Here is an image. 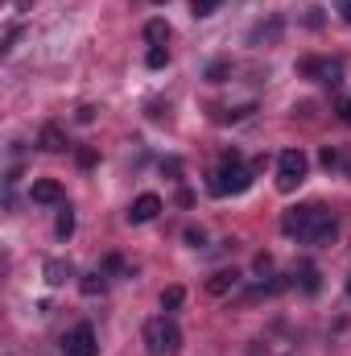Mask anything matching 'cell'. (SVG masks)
Instances as JSON below:
<instances>
[{
  "label": "cell",
  "mask_w": 351,
  "mask_h": 356,
  "mask_svg": "<svg viewBox=\"0 0 351 356\" xmlns=\"http://www.w3.org/2000/svg\"><path fill=\"white\" fill-rule=\"evenodd\" d=\"M207 186H211V195H219V199H223V195H244V191L252 186V170H244V166H240V154L228 149L223 162H219V170L211 175Z\"/></svg>",
  "instance_id": "cell-1"
},
{
  "label": "cell",
  "mask_w": 351,
  "mask_h": 356,
  "mask_svg": "<svg viewBox=\"0 0 351 356\" xmlns=\"http://www.w3.org/2000/svg\"><path fill=\"white\" fill-rule=\"evenodd\" d=\"M145 344H149V356H178L182 353V332L170 315L162 319H149L145 323Z\"/></svg>",
  "instance_id": "cell-2"
},
{
  "label": "cell",
  "mask_w": 351,
  "mask_h": 356,
  "mask_svg": "<svg viewBox=\"0 0 351 356\" xmlns=\"http://www.w3.org/2000/svg\"><path fill=\"white\" fill-rule=\"evenodd\" d=\"M306 170H310V158L302 154V149H285L281 158H277V191H298L302 182H306Z\"/></svg>",
  "instance_id": "cell-3"
},
{
  "label": "cell",
  "mask_w": 351,
  "mask_h": 356,
  "mask_svg": "<svg viewBox=\"0 0 351 356\" xmlns=\"http://www.w3.org/2000/svg\"><path fill=\"white\" fill-rule=\"evenodd\" d=\"M99 353V340H95V327L79 323L67 340H62V356H95Z\"/></svg>",
  "instance_id": "cell-4"
},
{
  "label": "cell",
  "mask_w": 351,
  "mask_h": 356,
  "mask_svg": "<svg viewBox=\"0 0 351 356\" xmlns=\"http://www.w3.org/2000/svg\"><path fill=\"white\" fill-rule=\"evenodd\" d=\"M298 71H302V75H318V83H327V88H339V83H343V63L302 58V63H298Z\"/></svg>",
  "instance_id": "cell-5"
},
{
  "label": "cell",
  "mask_w": 351,
  "mask_h": 356,
  "mask_svg": "<svg viewBox=\"0 0 351 356\" xmlns=\"http://www.w3.org/2000/svg\"><path fill=\"white\" fill-rule=\"evenodd\" d=\"M314 211H318V203L285 211V216H281V232H285V236H298V241H306V236H310V224H314Z\"/></svg>",
  "instance_id": "cell-6"
},
{
  "label": "cell",
  "mask_w": 351,
  "mask_h": 356,
  "mask_svg": "<svg viewBox=\"0 0 351 356\" xmlns=\"http://www.w3.org/2000/svg\"><path fill=\"white\" fill-rule=\"evenodd\" d=\"M335 236H339V220H335L327 207H318V211H314V224H310V236H306V241H310V245H331Z\"/></svg>",
  "instance_id": "cell-7"
},
{
  "label": "cell",
  "mask_w": 351,
  "mask_h": 356,
  "mask_svg": "<svg viewBox=\"0 0 351 356\" xmlns=\"http://www.w3.org/2000/svg\"><path fill=\"white\" fill-rule=\"evenodd\" d=\"M157 211H162V195L145 191V195L132 199V207H128V224H149V220H157Z\"/></svg>",
  "instance_id": "cell-8"
},
{
  "label": "cell",
  "mask_w": 351,
  "mask_h": 356,
  "mask_svg": "<svg viewBox=\"0 0 351 356\" xmlns=\"http://www.w3.org/2000/svg\"><path fill=\"white\" fill-rule=\"evenodd\" d=\"M281 33H285V21L273 13L268 21H261V25L252 29V42H257V46H261V42H264V46H273V42H281Z\"/></svg>",
  "instance_id": "cell-9"
},
{
  "label": "cell",
  "mask_w": 351,
  "mask_h": 356,
  "mask_svg": "<svg viewBox=\"0 0 351 356\" xmlns=\"http://www.w3.org/2000/svg\"><path fill=\"white\" fill-rule=\"evenodd\" d=\"M29 199H33V203H62V186H58L54 178H37V182L29 186Z\"/></svg>",
  "instance_id": "cell-10"
},
{
  "label": "cell",
  "mask_w": 351,
  "mask_h": 356,
  "mask_svg": "<svg viewBox=\"0 0 351 356\" xmlns=\"http://www.w3.org/2000/svg\"><path fill=\"white\" fill-rule=\"evenodd\" d=\"M42 277H46L50 286H67V277H75V266L62 261V257H50V261L42 266Z\"/></svg>",
  "instance_id": "cell-11"
},
{
  "label": "cell",
  "mask_w": 351,
  "mask_h": 356,
  "mask_svg": "<svg viewBox=\"0 0 351 356\" xmlns=\"http://www.w3.org/2000/svg\"><path fill=\"white\" fill-rule=\"evenodd\" d=\"M37 145H42L46 154H62V149H67V133H62L58 124H46V129L37 133Z\"/></svg>",
  "instance_id": "cell-12"
},
{
  "label": "cell",
  "mask_w": 351,
  "mask_h": 356,
  "mask_svg": "<svg viewBox=\"0 0 351 356\" xmlns=\"http://www.w3.org/2000/svg\"><path fill=\"white\" fill-rule=\"evenodd\" d=\"M236 282H240V273H236V269H219V273H211V282H207V294H215V298H219V294H228Z\"/></svg>",
  "instance_id": "cell-13"
},
{
  "label": "cell",
  "mask_w": 351,
  "mask_h": 356,
  "mask_svg": "<svg viewBox=\"0 0 351 356\" xmlns=\"http://www.w3.org/2000/svg\"><path fill=\"white\" fill-rule=\"evenodd\" d=\"M145 42H149V46H166V42H170V25H166V21H149V25H145Z\"/></svg>",
  "instance_id": "cell-14"
},
{
  "label": "cell",
  "mask_w": 351,
  "mask_h": 356,
  "mask_svg": "<svg viewBox=\"0 0 351 356\" xmlns=\"http://www.w3.org/2000/svg\"><path fill=\"white\" fill-rule=\"evenodd\" d=\"M79 290H83L87 298H95V294H103V290H108V273H103V269H99V273H87V277L79 282Z\"/></svg>",
  "instance_id": "cell-15"
},
{
  "label": "cell",
  "mask_w": 351,
  "mask_h": 356,
  "mask_svg": "<svg viewBox=\"0 0 351 356\" xmlns=\"http://www.w3.org/2000/svg\"><path fill=\"white\" fill-rule=\"evenodd\" d=\"M182 302H186V290H182V286H166V290H162V311H166V315L178 311Z\"/></svg>",
  "instance_id": "cell-16"
},
{
  "label": "cell",
  "mask_w": 351,
  "mask_h": 356,
  "mask_svg": "<svg viewBox=\"0 0 351 356\" xmlns=\"http://www.w3.org/2000/svg\"><path fill=\"white\" fill-rule=\"evenodd\" d=\"M228 79H232V63L228 58H219V63L207 67V83H228Z\"/></svg>",
  "instance_id": "cell-17"
},
{
  "label": "cell",
  "mask_w": 351,
  "mask_h": 356,
  "mask_svg": "<svg viewBox=\"0 0 351 356\" xmlns=\"http://www.w3.org/2000/svg\"><path fill=\"white\" fill-rule=\"evenodd\" d=\"M54 232H58V241H67V236L75 232V211H71V207H62V211H58V220H54Z\"/></svg>",
  "instance_id": "cell-18"
},
{
  "label": "cell",
  "mask_w": 351,
  "mask_h": 356,
  "mask_svg": "<svg viewBox=\"0 0 351 356\" xmlns=\"http://www.w3.org/2000/svg\"><path fill=\"white\" fill-rule=\"evenodd\" d=\"M166 63H170V50H166V46H153V50L145 54V67H149V71H162Z\"/></svg>",
  "instance_id": "cell-19"
},
{
  "label": "cell",
  "mask_w": 351,
  "mask_h": 356,
  "mask_svg": "<svg viewBox=\"0 0 351 356\" xmlns=\"http://www.w3.org/2000/svg\"><path fill=\"white\" fill-rule=\"evenodd\" d=\"M318 277H323V273L314 266H302V290H306V294H318V286H323Z\"/></svg>",
  "instance_id": "cell-20"
},
{
  "label": "cell",
  "mask_w": 351,
  "mask_h": 356,
  "mask_svg": "<svg viewBox=\"0 0 351 356\" xmlns=\"http://www.w3.org/2000/svg\"><path fill=\"white\" fill-rule=\"evenodd\" d=\"M252 112H257L252 104H240V108H228V112H219L215 120H223V124H228V120H244V116H252Z\"/></svg>",
  "instance_id": "cell-21"
},
{
  "label": "cell",
  "mask_w": 351,
  "mask_h": 356,
  "mask_svg": "<svg viewBox=\"0 0 351 356\" xmlns=\"http://www.w3.org/2000/svg\"><path fill=\"white\" fill-rule=\"evenodd\" d=\"M219 4H223V0H190V13H194V17H211Z\"/></svg>",
  "instance_id": "cell-22"
},
{
  "label": "cell",
  "mask_w": 351,
  "mask_h": 356,
  "mask_svg": "<svg viewBox=\"0 0 351 356\" xmlns=\"http://www.w3.org/2000/svg\"><path fill=\"white\" fill-rule=\"evenodd\" d=\"M75 120H79V124H95V108H91V104H79Z\"/></svg>",
  "instance_id": "cell-23"
},
{
  "label": "cell",
  "mask_w": 351,
  "mask_h": 356,
  "mask_svg": "<svg viewBox=\"0 0 351 356\" xmlns=\"http://www.w3.org/2000/svg\"><path fill=\"white\" fill-rule=\"evenodd\" d=\"M75 158H79V166H83V170H91V166L99 162V154H95V149H79Z\"/></svg>",
  "instance_id": "cell-24"
},
{
  "label": "cell",
  "mask_w": 351,
  "mask_h": 356,
  "mask_svg": "<svg viewBox=\"0 0 351 356\" xmlns=\"http://www.w3.org/2000/svg\"><path fill=\"white\" fill-rule=\"evenodd\" d=\"M318 162H323V166H327V170H335V166H339V154H335V149H331V145H327V149H323V154H318Z\"/></svg>",
  "instance_id": "cell-25"
},
{
  "label": "cell",
  "mask_w": 351,
  "mask_h": 356,
  "mask_svg": "<svg viewBox=\"0 0 351 356\" xmlns=\"http://www.w3.org/2000/svg\"><path fill=\"white\" fill-rule=\"evenodd\" d=\"M103 273H108V277H112V273H124V261H120V257H116V253H112V257H108V261H103Z\"/></svg>",
  "instance_id": "cell-26"
},
{
  "label": "cell",
  "mask_w": 351,
  "mask_h": 356,
  "mask_svg": "<svg viewBox=\"0 0 351 356\" xmlns=\"http://www.w3.org/2000/svg\"><path fill=\"white\" fill-rule=\"evenodd\" d=\"M17 38H21V25H8V29H4V50H12Z\"/></svg>",
  "instance_id": "cell-27"
},
{
  "label": "cell",
  "mask_w": 351,
  "mask_h": 356,
  "mask_svg": "<svg viewBox=\"0 0 351 356\" xmlns=\"http://www.w3.org/2000/svg\"><path fill=\"white\" fill-rule=\"evenodd\" d=\"M149 116L153 120H170V104H149Z\"/></svg>",
  "instance_id": "cell-28"
},
{
  "label": "cell",
  "mask_w": 351,
  "mask_h": 356,
  "mask_svg": "<svg viewBox=\"0 0 351 356\" xmlns=\"http://www.w3.org/2000/svg\"><path fill=\"white\" fill-rule=\"evenodd\" d=\"M186 245L198 249V245H203V228H186Z\"/></svg>",
  "instance_id": "cell-29"
},
{
  "label": "cell",
  "mask_w": 351,
  "mask_h": 356,
  "mask_svg": "<svg viewBox=\"0 0 351 356\" xmlns=\"http://www.w3.org/2000/svg\"><path fill=\"white\" fill-rule=\"evenodd\" d=\"M268 269H273V257H268V253H261V257H257V273H268Z\"/></svg>",
  "instance_id": "cell-30"
},
{
  "label": "cell",
  "mask_w": 351,
  "mask_h": 356,
  "mask_svg": "<svg viewBox=\"0 0 351 356\" xmlns=\"http://www.w3.org/2000/svg\"><path fill=\"white\" fill-rule=\"evenodd\" d=\"M162 170H166V175H182V162H178V158H170V162H162Z\"/></svg>",
  "instance_id": "cell-31"
},
{
  "label": "cell",
  "mask_w": 351,
  "mask_h": 356,
  "mask_svg": "<svg viewBox=\"0 0 351 356\" xmlns=\"http://www.w3.org/2000/svg\"><path fill=\"white\" fill-rule=\"evenodd\" d=\"M335 8L343 13V21H351V0H335Z\"/></svg>",
  "instance_id": "cell-32"
},
{
  "label": "cell",
  "mask_w": 351,
  "mask_h": 356,
  "mask_svg": "<svg viewBox=\"0 0 351 356\" xmlns=\"http://www.w3.org/2000/svg\"><path fill=\"white\" fill-rule=\"evenodd\" d=\"M339 116H343V120L351 124V99H343V104H339Z\"/></svg>",
  "instance_id": "cell-33"
},
{
  "label": "cell",
  "mask_w": 351,
  "mask_h": 356,
  "mask_svg": "<svg viewBox=\"0 0 351 356\" xmlns=\"http://www.w3.org/2000/svg\"><path fill=\"white\" fill-rule=\"evenodd\" d=\"M348 298H351V277H348Z\"/></svg>",
  "instance_id": "cell-34"
},
{
  "label": "cell",
  "mask_w": 351,
  "mask_h": 356,
  "mask_svg": "<svg viewBox=\"0 0 351 356\" xmlns=\"http://www.w3.org/2000/svg\"><path fill=\"white\" fill-rule=\"evenodd\" d=\"M153 4H166V0H153Z\"/></svg>",
  "instance_id": "cell-35"
}]
</instances>
